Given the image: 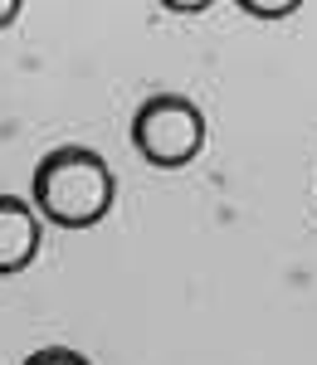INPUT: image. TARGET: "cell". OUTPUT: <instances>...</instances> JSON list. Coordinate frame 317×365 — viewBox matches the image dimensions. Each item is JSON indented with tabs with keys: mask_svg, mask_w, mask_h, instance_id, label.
I'll use <instances>...</instances> for the list:
<instances>
[{
	"mask_svg": "<svg viewBox=\"0 0 317 365\" xmlns=\"http://www.w3.org/2000/svg\"><path fill=\"white\" fill-rule=\"evenodd\" d=\"M34 205L64 229L98 225L113 205V170L88 146H54L34 166Z\"/></svg>",
	"mask_w": 317,
	"mask_h": 365,
	"instance_id": "6da1fadb",
	"label": "cell"
},
{
	"mask_svg": "<svg viewBox=\"0 0 317 365\" xmlns=\"http://www.w3.org/2000/svg\"><path fill=\"white\" fill-rule=\"evenodd\" d=\"M132 146L142 151L151 166H186V161H196V151L205 146V117L186 98L156 93L132 117Z\"/></svg>",
	"mask_w": 317,
	"mask_h": 365,
	"instance_id": "7a4b0ae2",
	"label": "cell"
},
{
	"mask_svg": "<svg viewBox=\"0 0 317 365\" xmlns=\"http://www.w3.org/2000/svg\"><path fill=\"white\" fill-rule=\"evenodd\" d=\"M34 253H39L34 210L15 195H0V273H20Z\"/></svg>",
	"mask_w": 317,
	"mask_h": 365,
	"instance_id": "3957f363",
	"label": "cell"
},
{
	"mask_svg": "<svg viewBox=\"0 0 317 365\" xmlns=\"http://www.w3.org/2000/svg\"><path fill=\"white\" fill-rule=\"evenodd\" d=\"M25 365H88V356L69 351V346H44V351L25 356Z\"/></svg>",
	"mask_w": 317,
	"mask_h": 365,
	"instance_id": "277c9868",
	"label": "cell"
},
{
	"mask_svg": "<svg viewBox=\"0 0 317 365\" xmlns=\"http://www.w3.org/2000/svg\"><path fill=\"white\" fill-rule=\"evenodd\" d=\"M249 10H254V15H288L293 0H283V5H273V0H249Z\"/></svg>",
	"mask_w": 317,
	"mask_h": 365,
	"instance_id": "5b68a950",
	"label": "cell"
},
{
	"mask_svg": "<svg viewBox=\"0 0 317 365\" xmlns=\"http://www.w3.org/2000/svg\"><path fill=\"white\" fill-rule=\"evenodd\" d=\"M15 15H20V5H15V0H0V29L10 25V20H15Z\"/></svg>",
	"mask_w": 317,
	"mask_h": 365,
	"instance_id": "8992f818",
	"label": "cell"
}]
</instances>
